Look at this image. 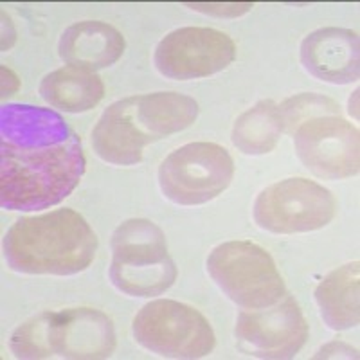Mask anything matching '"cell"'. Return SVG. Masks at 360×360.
Segmentation results:
<instances>
[{
  "mask_svg": "<svg viewBox=\"0 0 360 360\" xmlns=\"http://www.w3.org/2000/svg\"><path fill=\"white\" fill-rule=\"evenodd\" d=\"M294 148L299 160L324 180H342L359 175V128L340 115H324L307 121L295 130Z\"/></svg>",
  "mask_w": 360,
  "mask_h": 360,
  "instance_id": "11",
  "label": "cell"
},
{
  "mask_svg": "<svg viewBox=\"0 0 360 360\" xmlns=\"http://www.w3.org/2000/svg\"><path fill=\"white\" fill-rule=\"evenodd\" d=\"M98 236L74 209L24 217L4 236L8 266L20 274H79L94 262Z\"/></svg>",
  "mask_w": 360,
  "mask_h": 360,
  "instance_id": "3",
  "label": "cell"
},
{
  "mask_svg": "<svg viewBox=\"0 0 360 360\" xmlns=\"http://www.w3.org/2000/svg\"><path fill=\"white\" fill-rule=\"evenodd\" d=\"M236 60V44L213 27H180L157 44L153 63L164 78L188 82L225 70Z\"/></svg>",
  "mask_w": 360,
  "mask_h": 360,
  "instance_id": "9",
  "label": "cell"
},
{
  "mask_svg": "<svg viewBox=\"0 0 360 360\" xmlns=\"http://www.w3.org/2000/svg\"><path fill=\"white\" fill-rule=\"evenodd\" d=\"M340 105L335 99L328 98L315 92H303V94L292 96L278 105L279 123L281 130L288 135H294L295 130L307 121L324 115H339Z\"/></svg>",
  "mask_w": 360,
  "mask_h": 360,
  "instance_id": "18",
  "label": "cell"
},
{
  "mask_svg": "<svg viewBox=\"0 0 360 360\" xmlns=\"http://www.w3.org/2000/svg\"><path fill=\"white\" fill-rule=\"evenodd\" d=\"M51 321L53 311L31 317L13 332L9 348L17 359L40 360L53 359L54 353L51 348Z\"/></svg>",
  "mask_w": 360,
  "mask_h": 360,
  "instance_id": "19",
  "label": "cell"
},
{
  "mask_svg": "<svg viewBox=\"0 0 360 360\" xmlns=\"http://www.w3.org/2000/svg\"><path fill=\"white\" fill-rule=\"evenodd\" d=\"M188 6L197 9V11L214 15V17H240V15H243V13L252 8L250 2H243V4H238V2H233V4H200V2H197V4Z\"/></svg>",
  "mask_w": 360,
  "mask_h": 360,
  "instance_id": "20",
  "label": "cell"
},
{
  "mask_svg": "<svg viewBox=\"0 0 360 360\" xmlns=\"http://www.w3.org/2000/svg\"><path fill=\"white\" fill-rule=\"evenodd\" d=\"M359 262L339 266L330 272L315 288V303L319 307L324 324L330 330L344 332L359 324Z\"/></svg>",
  "mask_w": 360,
  "mask_h": 360,
  "instance_id": "15",
  "label": "cell"
},
{
  "mask_svg": "<svg viewBox=\"0 0 360 360\" xmlns=\"http://www.w3.org/2000/svg\"><path fill=\"white\" fill-rule=\"evenodd\" d=\"M337 213L333 193L310 179L292 176L270 184L254 200L259 229L274 234L311 233L326 227Z\"/></svg>",
  "mask_w": 360,
  "mask_h": 360,
  "instance_id": "8",
  "label": "cell"
},
{
  "mask_svg": "<svg viewBox=\"0 0 360 360\" xmlns=\"http://www.w3.org/2000/svg\"><path fill=\"white\" fill-rule=\"evenodd\" d=\"M108 276L119 292L131 297H153L175 285V262L168 252L166 234L146 218H130L114 231Z\"/></svg>",
  "mask_w": 360,
  "mask_h": 360,
  "instance_id": "4",
  "label": "cell"
},
{
  "mask_svg": "<svg viewBox=\"0 0 360 360\" xmlns=\"http://www.w3.org/2000/svg\"><path fill=\"white\" fill-rule=\"evenodd\" d=\"M20 86V79L11 69H8L6 65H2V98H8L13 96Z\"/></svg>",
  "mask_w": 360,
  "mask_h": 360,
  "instance_id": "22",
  "label": "cell"
},
{
  "mask_svg": "<svg viewBox=\"0 0 360 360\" xmlns=\"http://www.w3.org/2000/svg\"><path fill=\"white\" fill-rule=\"evenodd\" d=\"M40 96L58 110L83 114L98 107L99 101L105 98V85L92 70L65 65L41 79Z\"/></svg>",
  "mask_w": 360,
  "mask_h": 360,
  "instance_id": "16",
  "label": "cell"
},
{
  "mask_svg": "<svg viewBox=\"0 0 360 360\" xmlns=\"http://www.w3.org/2000/svg\"><path fill=\"white\" fill-rule=\"evenodd\" d=\"M78 134L53 108L6 103L0 108V204L40 211L65 200L85 173Z\"/></svg>",
  "mask_w": 360,
  "mask_h": 360,
  "instance_id": "1",
  "label": "cell"
},
{
  "mask_svg": "<svg viewBox=\"0 0 360 360\" xmlns=\"http://www.w3.org/2000/svg\"><path fill=\"white\" fill-rule=\"evenodd\" d=\"M340 352H346L349 353V355L353 356V359H356V349H353L352 346H348V344L344 342H332L328 344V346H324L323 349H319V353L315 355V359H337V356H342L340 355Z\"/></svg>",
  "mask_w": 360,
  "mask_h": 360,
  "instance_id": "21",
  "label": "cell"
},
{
  "mask_svg": "<svg viewBox=\"0 0 360 360\" xmlns=\"http://www.w3.org/2000/svg\"><path fill=\"white\" fill-rule=\"evenodd\" d=\"M131 333L144 349L164 359H202L217 344L213 326L204 315L173 299L144 304L134 317Z\"/></svg>",
  "mask_w": 360,
  "mask_h": 360,
  "instance_id": "6",
  "label": "cell"
},
{
  "mask_svg": "<svg viewBox=\"0 0 360 360\" xmlns=\"http://www.w3.org/2000/svg\"><path fill=\"white\" fill-rule=\"evenodd\" d=\"M234 160L217 143H189L176 148L159 166L160 191L179 205H202L229 188Z\"/></svg>",
  "mask_w": 360,
  "mask_h": 360,
  "instance_id": "7",
  "label": "cell"
},
{
  "mask_svg": "<svg viewBox=\"0 0 360 360\" xmlns=\"http://www.w3.org/2000/svg\"><path fill=\"white\" fill-rule=\"evenodd\" d=\"M198 103L179 92L123 98L105 108L92 130V148L114 166H135L150 143L179 134L198 117Z\"/></svg>",
  "mask_w": 360,
  "mask_h": 360,
  "instance_id": "2",
  "label": "cell"
},
{
  "mask_svg": "<svg viewBox=\"0 0 360 360\" xmlns=\"http://www.w3.org/2000/svg\"><path fill=\"white\" fill-rule=\"evenodd\" d=\"M310 333L307 319L292 295L263 310L238 314L234 337L247 356L287 360L297 355Z\"/></svg>",
  "mask_w": 360,
  "mask_h": 360,
  "instance_id": "10",
  "label": "cell"
},
{
  "mask_svg": "<svg viewBox=\"0 0 360 360\" xmlns=\"http://www.w3.org/2000/svg\"><path fill=\"white\" fill-rule=\"evenodd\" d=\"M304 69L321 82L349 85L360 76V40L352 29L321 27L301 41Z\"/></svg>",
  "mask_w": 360,
  "mask_h": 360,
  "instance_id": "13",
  "label": "cell"
},
{
  "mask_svg": "<svg viewBox=\"0 0 360 360\" xmlns=\"http://www.w3.org/2000/svg\"><path fill=\"white\" fill-rule=\"evenodd\" d=\"M281 134L278 105L263 99L234 121L231 141L245 155H265L274 150Z\"/></svg>",
  "mask_w": 360,
  "mask_h": 360,
  "instance_id": "17",
  "label": "cell"
},
{
  "mask_svg": "<svg viewBox=\"0 0 360 360\" xmlns=\"http://www.w3.org/2000/svg\"><path fill=\"white\" fill-rule=\"evenodd\" d=\"M207 272L234 304L247 310H263L287 295L272 256L247 240L214 247L207 256Z\"/></svg>",
  "mask_w": 360,
  "mask_h": 360,
  "instance_id": "5",
  "label": "cell"
},
{
  "mask_svg": "<svg viewBox=\"0 0 360 360\" xmlns=\"http://www.w3.org/2000/svg\"><path fill=\"white\" fill-rule=\"evenodd\" d=\"M127 41L119 29L101 20L69 25L58 44V54L67 65L89 70L107 69L123 56Z\"/></svg>",
  "mask_w": 360,
  "mask_h": 360,
  "instance_id": "14",
  "label": "cell"
},
{
  "mask_svg": "<svg viewBox=\"0 0 360 360\" xmlns=\"http://www.w3.org/2000/svg\"><path fill=\"white\" fill-rule=\"evenodd\" d=\"M51 348L60 359H107L115 348L114 324L107 314L96 308L53 311Z\"/></svg>",
  "mask_w": 360,
  "mask_h": 360,
  "instance_id": "12",
  "label": "cell"
}]
</instances>
